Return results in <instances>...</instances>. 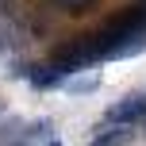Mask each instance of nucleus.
<instances>
[{
    "instance_id": "nucleus-1",
    "label": "nucleus",
    "mask_w": 146,
    "mask_h": 146,
    "mask_svg": "<svg viewBox=\"0 0 146 146\" xmlns=\"http://www.w3.org/2000/svg\"><path fill=\"white\" fill-rule=\"evenodd\" d=\"M131 123H146V92L123 96L104 111V127H131Z\"/></svg>"
},
{
    "instance_id": "nucleus-2",
    "label": "nucleus",
    "mask_w": 146,
    "mask_h": 146,
    "mask_svg": "<svg viewBox=\"0 0 146 146\" xmlns=\"http://www.w3.org/2000/svg\"><path fill=\"white\" fill-rule=\"evenodd\" d=\"M27 81H31V88L46 92V88H66L69 77L58 66H50V62H31V66H27Z\"/></svg>"
},
{
    "instance_id": "nucleus-3",
    "label": "nucleus",
    "mask_w": 146,
    "mask_h": 146,
    "mask_svg": "<svg viewBox=\"0 0 146 146\" xmlns=\"http://www.w3.org/2000/svg\"><path fill=\"white\" fill-rule=\"evenodd\" d=\"M92 88H100V73H81V77H69L66 81V92H73V96H81V92H92Z\"/></svg>"
},
{
    "instance_id": "nucleus-4",
    "label": "nucleus",
    "mask_w": 146,
    "mask_h": 146,
    "mask_svg": "<svg viewBox=\"0 0 146 146\" xmlns=\"http://www.w3.org/2000/svg\"><path fill=\"white\" fill-rule=\"evenodd\" d=\"M127 139H131L127 127H108L104 135H96V139H92V146H123Z\"/></svg>"
},
{
    "instance_id": "nucleus-5",
    "label": "nucleus",
    "mask_w": 146,
    "mask_h": 146,
    "mask_svg": "<svg viewBox=\"0 0 146 146\" xmlns=\"http://www.w3.org/2000/svg\"><path fill=\"white\" fill-rule=\"evenodd\" d=\"M96 4H100V0H69V4H66V12L73 15V19H77V15H85V12H92Z\"/></svg>"
},
{
    "instance_id": "nucleus-6",
    "label": "nucleus",
    "mask_w": 146,
    "mask_h": 146,
    "mask_svg": "<svg viewBox=\"0 0 146 146\" xmlns=\"http://www.w3.org/2000/svg\"><path fill=\"white\" fill-rule=\"evenodd\" d=\"M54 4H69V0H54Z\"/></svg>"
}]
</instances>
